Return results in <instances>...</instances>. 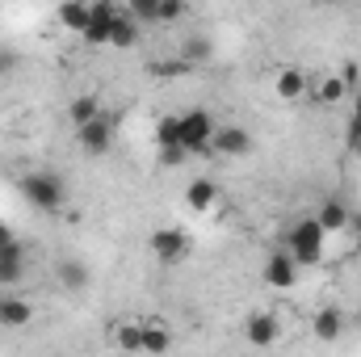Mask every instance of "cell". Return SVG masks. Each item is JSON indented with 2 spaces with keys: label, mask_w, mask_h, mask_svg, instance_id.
Instances as JSON below:
<instances>
[{
  "label": "cell",
  "mask_w": 361,
  "mask_h": 357,
  "mask_svg": "<svg viewBox=\"0 0 361 357\" xmlns=\"http://www.w3.org/2000/svg\"><path fill=\"white\" fill-rule=\"evenodd\" d=\"M114 135H118V118L105 114V109H101L92 122L76 126V139H80V147H85L89 156H105V152L114 147Z\"/></svg>",
  "instance_id": "3"
},
{
  "label": "cell",
  "mask_w": 361,
  "mask_h": 357,
  "mask_svg": "<svg viewBox=\"0 0 361 357\" xmlns=\"http://www.w3.org/2000/svg\"><path fill=\"white\" fill-rule=\"evenodd\" d=\"M349 206L345 202H324L319 210H315V219H319V227L328 231V236H336V231H349Z\"/></svg>",
  "instance_id": "14"
},
{
  "label": "cell",
  "mask_w": 361,
  "mask_h": 357,
  "mask_svg": "<svg viewBox=\"0 0 361 357\" xmlns=\"http://www.w3.org/2000/svg\"><path fill=\"white\" fill-rule=\"evenodd\" d=\"M210 152L214 156H248L252 152V135L244 126H214V139H210Z\"/></svg>",
  "instance_id": "6"
},
{
  "label": "cell",
  "mask_w": 361,
  "mask_h": 357,
  "mask_svg": "<svg viewBox=\"0 0 361 357\" xmlns=\"http://www.w3.org/2000/svg\"><path fill=\"white\" fill-rule=\"evenodd\" d=\"M126 8H130V17H135V21H156L160 0H126Z\"/></svg>",
  "instance_id": "26"
},
{
  "label": "cell",
  "mask_w": 361,
  "mask_h": 357,
  "mask_svg": "<svg viewBox=\"0 0 361 357\" xmlns=\"http://www.w3.org/2000/svg\"><path fill=\"white\" fill-rule=\"evenodd\" d=\"M152 257L160 261V265H180L189 253H193V244H189V236L180 231V227H160V231H152Z\"/></svg>",
  "instance_id": "4"
},
{
  "label": "cell",
  "mask_w": 361,
  "mask_h": 357,
  "mask_svg": "<svg viewBox=\"0 0 361 357\" xmlns=\"http://www.w3.org/2000/svg\"><path fill=\"white\" fill-rule=\"evenodd\" d=\"M302 92H307V76H302L298 68L277 72V97H281V101H298Z\"/></svg>",
  "instance_id": "18"
},
{
  "label": "cell",
  "mask_w": 361,
  "mask_h": 357,
  "mask_svg": "<svg viewBox=\"0 0 361 357\" xmlns=\"http://www.w3.org/2000/svg\"><path fill=\"white\" fill-rule=\"evenodd\" d=\"M68 114H72V122H76V126H85V122H92V118L101 114V105H97V97H76Z\"/></svg>",
  "instance_id": "23"
},
{
  "label": "cell",
  "mask_w": 361,
  "mask_h": 357,
  "mask_svg": "<svg viewBox=\"0 0 361 357\" xmlns=\"http://www.w3.org/2000/svg\"><path fill=\"white\" fill-rule=\"evenodd\" d=\"M17 189H21V198L34 206V210H47V214H55L59 206H63V198H68V185L59 173H25V177L17 181Z\"/></svg>",
  "instance_id": "1"
},
{
  "label": "cell",
  "mask_w": 361,
  "mask_h": 357,
  "mask_svg": "<svg viewBox=\"0 0 361 357\" xmlns=\"http://www.w3.org/2000/svg\"><path fill=\"white\" fill-rule=\"evenodd\" d=\"M30 320H34V307H30L25 298H13V294L0 298V324H4V328H25Z\"/></svg>",
  "instance_id": "15"
},
{
  "label": "cell",
  "mask_w": 361,
  "mask_h": 357,
  "mask_svg": "<svg viewBox=\"0 0 361 357\" xmlns=\"http://www.w3.org/2000/svg\"><path fill=\"white\" fill-rule=\"evenodd\" d=\"M89 17H92V4H85V0H59V25H63V30L85 34Z\"/></svg>",
  "instance_id": "13"
},
{
  "label": "cell",
  "mask_w": 361,
  "mask_h": 357,
  "mask_svg": "<svg viewBox=\"0 0 361 357\" xmlns=\"http://www.w3.org/2000/svg\"><path fill=\"white\" fill-rule=\"evenodd\" d=\"M156 143L160 147H169V143H180V114H169V118H160V126H156ZM189 152V147H185Z\"/></svg>",
  "instance_id": "22"
},
{
  "label": "cell",
  "mask_w": 361,
  "mask_h": 357,
  "mask_svg": "<svg viewBox=\"0 0 361 357\" xmlns=\"http://www.w3.org/2000/svg\"><path fill=\"white\" fill-rule=\"evenodd\" d=\"M361 135V85L353 89V118H349V135H345V143H353Z\"/></svg>",
  "instance_id": "28"
},
{
  "label": "cell",
  "mask_w": 361,
  "mask_h": 357,
  "mask_svg": "<svg viewBox=\"0 0 361 357\" xmlns=\"http://www.w3.org/2000/svg\"><path fill=\"white\" fill-rule=\"evenodd\" d=\"M265 282H269L273 290H290L298 282V261L290 253H273L269 261H265Z\"/></svg>",
  "instance_id": "9"
},
{
  "label": "cell",
  "mask_w": 361,
  "mask_h": 357,
  "mask_svg": "<svg viewBox=\"0 0 361 357\" xmlns=\"http://www.w3.org/2000/svg\"><path fill=\"white\" fill-rule=\"evenodd\" d=\"M118 345L122 349H143V324H122L118 328Z\"/></svg>",
  "instance_id": "25"
},
{
  "label": "cell",
  "mask_w": 361,
  "mask_h": 357,
  "mask_svg": "<svg viewBox=\"0 0 361 357\" xmlns=\"http://www.w3.org/2000/svg\"><path fill=\"white\" fill-rule=\"evenodd\" d=\"M139 42V21L130 17V8L126 13H118L114 17V34H109V47H118V51H126V47H135Z\"/></svg>",
  "instance_id": "16"
},
{
  "label": "cell",
  "mask_w": 361,
  "mask_h": 357,
  "mask_svg": "<svg viewBox=\"0 0 361 357\" xmlns=\"http://www.w3.org/2000/svg\"><path fill=\"white\" fill-rule=\"evenodd\" d=\"M89 282H92V273L80 257H63V261H59V286H63V290L80 294V290H89Z\"/></svg>",
  "instance_id": "11"
},
{
  "label": "cell",
  "mask_w": 361,
  "mask_h": 357,
  "mask_svg": "<svg viewBox=\"0 0 361 357\" xmlns=\"http://www.w3.org/2000/svg\"><path fill=\"white\" fill-rule=\"evenodd\" d=\"M336 76H341V80H345V89H349V92L357 89V80H361L357 63H345V68H341V72H336Z\"/></svg>",
  "instance_id": "29"
},
{
  "label": "cell",
  "mask_w": 361,
  "mask_h": 357,
  "mask_svg": "<svg viewBox=\"0 0 361 357\" xmlns=\"http://www.w3.org/2000/svg\"><path fill=\"white\" fill-rule=\"evenodd\" d=\"M324 244H328V231L319 227V219H298L290 227V240H286V253L298 261V265H319L324 261Z\"/></svg>",
  "instance_id": "2"
},
{
  "label": "cell",
  "mask_w": 361,
  "mask_h": 357,
  "mask_svg": "<svg viewBox=\"0 0 361 357\" xmlns=\"http://www.w3.org/2000/svg\"><path fill=\"white\" fill-rule=\"evenodd\" d=\"M210 139H214V118H210L206 109L180 114V143L189 147V156H193V152H210Z\"/></svg>",
  "instance_id": "5"
},
{
  "label": "cell",
  "mask_w": 361,
  "mask_h": 357,
  "mask_svg": "<svg viewBox=\"0 0 361 357\" xmlns=\"http://www.w3.org/2000/svg\"><path fill=\"white\" fill-rule=\"evenodd\" d=\"M189 160V152H185V143H169V147H160V164H169V169H177Z\"/></svg>",
  "instance_id": "27"
},
{
  "label": "cell",
  "mask_w": 361,
  "mask_h": 357,
  "mask_svg": "<svg viewBox=\"0 0 361 357\" xmlns=\"http://www.w3.org/2000/svg\"><path fill=\"white\" fill-rule=\"evenodd\" d=\"M311 324H315V337H319V341H336L341 328H345V315H341L336 307H324V311H315Z\"/></svg>",
  "instance_id": "17"
},
{
  "label": "cell",
  "mask_w": 361,
  "mask_h": 357,
  "mask_svg": "<svg viewBox=\"0 0 361 357\" xmlns=\"http://www.w3.org/2000/svg\"><path fill=\"white\" fill-rule=\"evenodd\" d=\"M17 72V55L8 47H0V76H13Z\"/></svg>",
  "instance_id": "30"
},
{
  "label": "cell",
  "mask_w": 361,
  "mask_h": 357,
  "mask_svg": "<svg viewBox=\"0 0 361 357\" xmlns=\"http://www.w3.org/2000/svg\"><path fill=\"white\" fill-rule=\"evenodd\" d=\"M345 147H349V152H353V156H357V160H361V135H357V139H353V143H345Z\"/></svg>",
  "instance_id": "33"
},
{
  "label": "cell",
  "mask_w": 361,
  "mask_h": 357,
  "mask_svg": "<svg viewBox=\"0 0 361 357\" xmlns=\"http://www.w3.org/2000/svg\"><path fill=\"white\" fill-rule=\"evenodd\" d=\"M349 89H345V80L341 76H328V80H319V89H315V101H324V105H336V101H345Z\"/></svg>",
  "instance_id": "21"
},
{
  "label": "cell",
  "mask_w": 361,
  "mask_h": 357,
  "mask_svg": "<svg viewBox=\"0 0 361 357\" xmlns=\"http://www.w3.org/2000/svg\"><path fill=\"white\" fill-rule=\"evenodd\" d=\"M180 17H185V0H160V13H156L160 25H177Z\"/></svg>",
  "instance_id": "24"
},
{
  "label": "cell",
  "mask_w": 361,
  "mask_h": 357,
  "mask_svg": "<svg viewBox=\"0 0 361 357\" xmlns=\"http://www.w3.org/2000/svg\"><path fill=\"white\" fill-rule=\"evenodd\" d=\"M210 55H214L210 38H189V42L180 47V63H206Z\"/></svg>",
  "instance_id": "20"
},
{
  "label": "cell",
  "mask_w": 361,
  "mask_h": 357,
  "mask_svg": "<svg viewBox=\"0 0 361 357\" xmlns=\"http://www.w3.org/2000/svg\"><path fill=\"white\" fill-rule=\"evenodd\" d=\"M244 337H248V345H257V349H269L273 341L281 337V324H277V315H269V311H257V315H248V324H244Z\"/></svg>",
  "instance_id": "8"
},
{
  "label": "cell",
  "mask_w": 361,
  "mask_h": 357,
  "mask_svg": "<svg viewBox=\"0 0 361 357\" xmlns=\"http://www.w3.org/2000/svg\"><path fill=\"white\" fill-rule=\"evenodd\" d=\"M114 17H118V8L109 4V0H101V4H92V17L89 25H85V42H92V47H109V34H114Z\"/></svg>",
  "instance_id": "7"
},
{
  "label": "cell",
  "mask_w": 361,
  "mask_h": 357,
  "mask_svg": "<svg viewBox=\"0 0 361 357\" xmlns=\"http://www.w3.org/2000/svg\"><path fill=\"white\" fill-rule=\"evenodd\" d=\"M169 345H173L169 328H164L160 320H147V324H143V349H147V353H164Z\"/></svg>",
  "instance_id": "19"
},
{
  "label": "cell",
  "mask_w": 361,
  "mask_h": 357,
  "mask_svg": "<svg viewBox=\"0 0 361 357\" xmlns=\"http://www.w3.org/2000/svg\"><path fill=\"white\" fill-rule=\"evenodd\" d=\"M185 202H189V210L206 214V210H214V202H219V185H214L210 177L189 181V189H185Z\"/></svg>",
  "instance_id": "10"
},
{
  "label": "cell",
  "mask_w": 361,
  "mask_h": 357,
  "mask_svg": "<svg viewBox=\"0 0 361 357\" xmlns=\"http://www.w3.org/2000/svg\"><path fill=\"white\" fill-rule=\"evenodd\" d=\"M25 277V253H21V244H8V248H0V286H17Z\"/></svg>",
  "instance_id": "12"
},
{
  "label": "cell",
  "mask_w": 361,
  "mask_h": 357,
  "mask_svg": "<svg viewBox=\"0 0 361 357\" xmlns=\"http://www.w3.org/2000/svg\"><path fill=\"white\" fill-rule=\"evenodd\" d=\"M349 231H357V236H361V210H353V214H349Z\"/></svg>",
  "instance_id": "32"
},
{
  "label": "cell",
  "mask_w": 361,
  "mask_h": 357,
  "mask_svg": "<svg viewBox=\"0 0 361 357\" xmlns=\"http://www.w3.org/2000/svg\"><path fill=\"white\" fill-rule=\"evenodd\" d=\"M8 244H17V236H13L8 223H0V248H8Z\"/></svg>",
  "instance_id": "31"
}]
</instances>
